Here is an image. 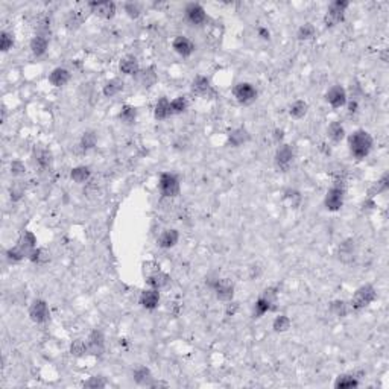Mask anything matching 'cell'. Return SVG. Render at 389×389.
Returning a JSON list of instances; mask_svg holds the SVG:
<instances>
[{
    "label": "cell",
    "instance_id": "28",
    "mask_svg": "<svg viewBox=\"0 0 389 389\" xmlns=\"http://www.w3.org/2000/svg\"><path fill=\"white\" fill-rule=\"evenodd\" d=\"M132 377H134V382H135V383L143 385V386H151V383L154 382V377H152L151 371H149L146 366H139V368L132 373Z\"/></svg>",
    "mask_w": 389,
    "mask_h": 389
},
{
    "label": "cell",
    "instance_id": "10",
    "mask_svg": "<svg viewBox=\"0 0 389 389\" xmlns=\"http://www.w3.org/2000/svg\"><path fill=\"white\" fill-rule=\"evenodd\" d=\"M184 12L186 20L193 26H202L207 22V12L199 3H189Z\"/></svg>",
    "mask_w": 389,
    "mask_h": 389
},
{
    "label": "cell",
    "instance_id": "53",
    "mask_svg": "<svg viewBox=\"0 0 389 389\" xmlns=\"http://www.w3.org/2000/svg\"><path fill=\"white\" fill-rule=\"evenodd\" d=\"M257 34H259V37L262 38V40H269V38H271V32L266 28H259Z\"/></svg>",
    "mask_w": 389,
    "mask_h": 389
},
{
    "label": "cell",
    "instance_id": "11",
    "mask_svg": "<svg viewBox=\"0 0 389 389\" xmlns=\"http://www.w3.org/2000/svg\"><path fill=\"white\" fill-rule=\"evenodd\" d=\"M29 316L34 322L37 324H43L49 319L50 316V312H49V307H47V303L44 300H35L32 301V304L29 306Z\"/></svg>",
    "mask_w": 389,
    "mask_h": 389
},
{
    "label": "cell",
    "instance_id": "4",
    "mask_svg": "<svg viewBox=\"0 0 389 389\" xmlns=\"http://www.w3.org/2000/svg\"><path fill=\"white\" fill-rule=\"evenodd\" d=\"M376 297H377L376 289L371 284H365L354 292L351 301H350V306H351L353 310H362L371 304L376 300Z\"/></svg>",
    "mask_w": 389,
    "mask_h": 389
},
{
    "label": "cell",
    "instance_id": "42",
    "mask_svg": "<svg viewBox=\"0 0 389 389\" xmlns=\"http://www.w3.org/2000/svg\"><path fill=\"white\" fill-rule=\"evenodd\" d=\"M96 142H97L96 134H94L93 131H87V132H84V135H82L79 146H81L82 151H88V149H91V148L96 146Z\"/></svg>",
    "mask_w": 389,
    "mask_h": 389
},
{
    "label": "cell",
    "instance_id": "18",
    "mask_svg": "<svg viewBox=\"0 0 389 389\" xmlns=\"http://www.w3.org/2000/svg\"><path fill=\"white\" fill-rule=\"evenodd\" d=\"M338 259L344 263H351L356 259V245L351 239L342 242L338 248Z\"/></svg>",
    "mask_w": 389,
    "mask_h": 389
},
{
    "label": "cell",
    "instance_id": "49",
    "mask_svg": "<svg viewBox=\"0 0 389 389\" xmlns=\"http://www.w3.org/2000/svg\"><path fill=\"white\" fill-rule=\"evenodd\" d=\"M107 386V382L102 377H91L88 382L84 383V388H104Z\"/></svg>",
    "mask_w": 389,
    "mask_h": 389
},
{
    "label": "cell",
    "instance_id": "48",
    "mask_svg": "<svg viewBox=\"0 0 389 389\" xmlns=\"http://www.w3.org/2000/svg\"><path fill=\"white\" fill-rule=\"evenodd\" d=\"M26 172V167L22 161H12L11 163V173L14 175V177H20V175H23Z\"/></svg>",
    "mask_w": 389,
    "mask_h": 389
},
{
    "label": "cell",
    "instance_id": "7",
    "mask_svg": "<svg viewBox=\"0 0 389 389\" xmlns=\"http://www.w3.org/2000/svg\"><path fill=\"white\" fill-rule=\"evenodd\" d=\"M208 286L215 290L216 298L221 301L230 303L234 297V284H233L228 278H215L208 281Z\"/></svg>",
    "mask_w": 389,
    "mask_h": 389
},
{
    "label": "cell",
    "instance_id": "3",
    "mask_svg": "<svg viewBox=\"0 0 389 389\" xmlns=\"http://www.w3.org/2000/svg\"><path fill=\"white\" fill-rule=\"evenodd\" d=\"M344 199H345V187H344V181L338 180L336 184L333 187H330L325 199H324V205L328 211H338L342 208L344 205Z\"/></svg>",
    "mask_w": 389,
    "mask_h": 389
},
{
    "label": "cell",
    "instance_id": "9",
    "mask_svg": "<svg viewBox=\"0 0 389 389\" xmlns=\"http://www.w3.org/2000/svg\"><path fill=\"white\" fill-rule=\"evenodd\" d=\"M233 94H234L236 99L240 102V104H251L257 99V90L252 84H248V82H240L234 87L233 90Z\"/></svg>",
    "mask_w": 389,
    "mask_h": 389
},
{
    "label": "cell",
    "instance_id": "13",
    "mask_svg": "<svg viewBox=\"0 0 389 389\" xmlns=\"http://www.w3.org/2000/svg\"><path fill=\"white\" fill-rule=\"evenodd\" d=\"M325 101L332 105L333 108H341L347 105L348 102V96L347 91L342 85H333L327 93H325Z\"/></svg>",
    "mask_w": 389,
    "mask_h": 389
},
{
    "label": "cell",
    "instance_id": "47",
    "mask_svg": "<svg viewBox=\"0 0 389 389\" xmlns=\"http://www.w3.org/2000/svg\"><path fill=\"white\" fill-rule=\"evenodd\" d=\"M284 198H286V199H289L292 205H298V204H300V201H301V194H300L297 190L287 189V190L284 192Z\"/></svg>",
    "mask_w": 389,
    "mask_h": 389
},
{
    "label": "cell",
    "instance_id": "46",
    "mask_svg": "<svg viewBox=\"0 0 389 389\" xmlns=\"http://www.w3.org/2000/svg\"><path fill=\"white\" fill-rule=\"evenodd\" d=\"M125 12L131 17V18H137L142 14V5L137 2H128L125 3Z\"/></svg>",
    "mask_w": 389,
    "mask_h": 389
},
{
    "label": "cell",
    "instance_id": "24",
    "mask_svg": "<svg viewBox=\"0 0 389 389\" xmlns=\"http://www.w3.org/2000/svg\"><path fill=\"white\" fill-rule=\"evenodd\" d=\"M135 78H137V81L140 82V85L145 87V88H149V87H152L155 82H157V73H155L154 67H148L145 70H139V73L135 75Z\"/></svg>",
    "mask_w": 389,
    "mask_h": 389
},
{
    "label": "cell",
    "instance_id": "44",
    "mask_svg": "<svg viewBox=\"0 0 389 389\" xmlns=\"http://www.w3.org/2000/svg\"><path fill=\"white\" fill-rule=\"evenodd\" d=\"M388 187H389V180H388V175L385 173L383 177L377 181V184L371 190H369V198H373L374 194H380V193L386 192Z\"/></svg>",
    "mask_w": 389,
    "mask_h": 389
},
{
    "label": "cell",
    "instance_id": "39",
    "mask_svg": "<svg viewBox=\"0 0 389 389\" xmlns=\"http://www.w3.org/2000/svg\"><path fill=\"white\" fill-rule=\"evenodd\" d=\"M272 328H274L277 333L287 332V330L290 328V319L286 315H278L274 319V322H272Z\"/></svg>",
    "mask_w": 389,
    "mask_h": 389
},
{
    "label": "cell",
    "instance_id": "23",
    "mask_svg": "<svg viewBox=\"0 0 389 389\" xmlns=\"http://www.w3.org/2000/svg\"><path fill=\"white\" fill-rule=\"evenodd\" d=\"M47 47H49V40L46 35L37 34L31 40V52L35 56H43L47 52Z\"/></svg>",
    "mask_w": 389,
    "mask_h": 389
},
{
    "label": "cell",
    "instance_id": "37",
    "mask_svg": "<svg viewBox=\"0 0 389 389\" xmlns=\"http://www.w3.org/2000/svg\"><path fill=\"white\" fill-rule=\"evenodd\" d=\"M187 108H189V101L184 96H178L173 101H170V114H181Z\"/></svg>",
    "mask_w": 389,
    "mask_h": 389
},
{
    "label": "cell",
    "instance_id": "35",
    "mask_svg": "<svg viewBox=\"0 0 389 389\" xmlns=\"http://www.w3.org/2000/svg\"><path fill=\"white\" fill-rule=\"evenodd\" d=\"M307 110H309V105H307L306 101H295L294 104L290 105L289 114L294 119H303L304 116L307 114Z\"/></svg>",
    "mask_w": 389,
    "mask_h": 389
},
{
    "label": "cell",
    "instance_id": "29",
    "mask_svg": "<svg viewBox=\"0 0 389 389\" xmlns=\"http://www.w3.org/2000/svg\"><path fill=\"white\" fill-rule=\"evenodd\" d=\"M327 134H328V139L335 142V143H339L344 137H345V129H344V125L341 122H332L328 125V129H327Z\"/></svg>",
    "mask_w": 389,
    "mask_h": 389
},
{
    "label": "cell",
    "instance_id": "1",
    "mask_svg": "<svg viewBox=\"0 0 389 389\" xmlns=\"http://www.w3.org/2000/svg\"><path fill=\"white\" fill-rule=\"evenodd\" d=\"M348 148L354 158L362 160L373 149V137L366 131L357 129L348 137Z\"/></svg>",
    "mask_w": 389,
    "mask_h": 389
},
{
    "label": "cell",
    "instance_id": "31",
    "mask_svg": "<svg viewBox=\"0 0 389 389\" xmlns=\"http://www.w3.org/2000/svg\"><path fill=\"white\" fill-rule=\"evenodd\" d=\"M70 177H72V180H73L75 183H78V184H84L85 181L90 180L91 172H90V169L85 167V166H78V167L72 169Z\"/></svg>",
    "mask_w": 389,
    "mask_h": 389
},
{
    "label": "cell",
    "instance_id": "51",
    "mask_svg": "<svg viewBox=\"0 0 389 389\" xmlns=\"http://www.w3.org/2000/svg\"><path fill=\"white\" fill-rule=\"evenodd\" d=\"M237 309H239V304L231 300L230 304L227 306V316H234L236 312H237Z\"/></svg>",
    "mask_w": 389,
    "mask_h": 389
},
{
    "label": "cell",
    "instance_id": "40",
    "mask_svg": "<svg viewBox=\"0 0 389 389\" xmlns=\"http://www.w3.org/2000/svg\"><path fill=\"white\" fill-rule=\"evenodd\" d=\"M29 260L32 263H37V265H41V263H47L49 262V254L43 249V248H35L31 256H29Z\"/></svg>",
    "mask_w": 389,
    "mask_h": 389
},
{
    "label": "cell",
    "instance_id": "8",
    "mask_svg": "<svg viewBox=\"0 0 389 389\" xmlns=\"http://www.w3.org/2000/svg\"><path fill=\"white\" fill-rule=\"evenodd\" d=\"M295 158V151L292 148V145H281L277 152H275V166L281 170L286 172Z\"/></svg>",
    "mask_w": 389,
    "mask_h": 389
},
{
    "label": "cell",
    "instance_id": "6",
    "mask_svg": "<svg viewBox=\"0 0 389 389\" xmlns=\"http://www.w3.org/2000/svg\"><path fill=\"white\" fill-rule=\"evenodd\" d=\"M158 189L163 196L166 198H175L180 193V180L175 173L164 172L161 173L160 181H158Z\"/></svg>",
    "mask_w": 389,
    "mask_h": 389
},
{
    "label": "cell",
    "instance_id": "30",
    "mask_svg": "<svg viewBox=\"0 0 389 389\" xmlns=\"http://www.w3.org/2000/svg\"><path fill=\"white\" fill-rule=\"evenodd\" d=\"M359 386V379L354 374H342L336 379L335 388L341 389H350V388H357Z\"/></svg>",
    "mask_w": 389,
    "mask_h": 389
},
{
    "label": "cell",
    "instance_id": "43",
    "mask_svg": "<svg viewBox=\"0 0 389 389\" xmlns=\"http://www.w3.org/2000/svg\"><path fill=\"white\" fill-rule=\"evenodd\" d=\"M330 310H332L333 315H336L339 318H344L348 313V306H347L345 301H339L338 300V301H333L332 304H330Z\"/></svg>",
    "mask_w": 389,
    "mask_h": 389
},
{
    "label": "cell",
    "instance_id": "20",
    "mask_svg": "<svg viewBox=\"0 0 389 389\" xmlns=\"http://www.w3.org/2000/svg\"><path fill=\"white\" fill-rule=\"evenodd\" d=\"M119 69L126 76H135L140 70L137 58L132 56V55H126L125 58H122L120 63H119Z\"/></svg>",
    "mask_w": 389,
    "mask_h": 389
},
{
    "label": "cell",
    "instance_id": "36",
    "mask_svg": "<svg viewBox=\"0 0 389 389\" xmlns=\"http://www.w3.org/2000/svg\"><path fill=\"white\" fill-rule=\"evenodd\" d=\"M82 22H84V15L79 11H72L66 20V28L69 31H75L82 25Z\"/></svg>",
    "mask_w": 389,
    "mask_h": 389
},
{
    "label": "cell",
    "instance_id": "45",
    "mask_svg": "<svg viewBox=\"0 0 389 389\" xmlns=\"http://www.w3.org/2000/svg\"><path fill=\"white\" fill-rule=\"evenodd\" d=\"M14 44V35L3 31L2 35H0V49H2V52H8Z\"/></svg>",
    "mask_w": 389,
    "mask_h": 389
},
{
    "label": "cell",
    "instance_id": "15",
    "mask_svg": "<svg viewBox=\"0 0 389 389\" xmlns=\"http://www.w3.org/2000/svg\"><path fill=\"white\" fill-rule=\"evenodd\" d=\"M146 284L151 287V289H155V290H161L164 289L169 283H170V277L166 274V272H163L161 269L158 271H155L152 272V274L146 275Z\"/></svg>",
    "mask_w": 389,
    "mask_h": 389
},
{
    "label": "cell",
    "instance_id": "34",
    "mask_svg": "<svg viewBox=\"0 0 389 389\" xmlns=\"http://www.w3.org/2000/svg\"><path fill=\"white\" fill-rule=\"evenodd\" d=\"M35 161L38 167H41L43 170H47L52 167V154L47 149H40L35 154Z\"/></svg>",
    "mask_w": 389,
    "mask_h": 389
},
{
    "label": "cell",
    "instance_id": "12",
    "mask_svg": "<svg viewBox=\"0 0 389 389\" xmlns=\"http://www.w3.org/2000/svg\"><path fill=\"white\" fill-rule=\"evenodd\" d=\"M88 9L94 15L110 20V18H113L114 14H116V3L110 2V0H102V2H90L88 3Z\"/></svg>",
    "mask_w": 389,
    "mask_h": 389
},
{
    "label": "cell",
    "instance_id": "52",
    "mask_svg": "<svg viewBox=\"0 0 389 389\" xmlns=\"http://www.w3.org/2000/svg\"><path fill=\"white\" fill-rule=\"evenodd\" d=\"M347 105H348V113H350V114L357 113V110H359V102H357V99H351L350 102H347Z\"/></svg>",
    "mask_w": 389,
    "mask_h": 389
},
{
    "label": "cell",
    "instance_id": "19",
    "mask_svg": "<svg viewBox=\"0 0 389 389\" xmlns=\"http://www.w3.org/2000/svg\"><path fill=\"white\" fill-rule=\"evenodd\" d=\"M17 246L25 252L26 259H29L31 252L37 248V237L34 236V233H31V231H23L20 239H18V242H17Z\"/></svg>",
    "mask_w": 389,
    "mask_h": 389
},
{
    "label": "cell",
    "instance_id": "17",
    "mask_svg": "<svg viewBox=\"0 0 389 389\" xmlns=\"http://www.w3.org/2000/svg\"><path fill=\"white\" fill-rule=\"evenodd\" d=\"M139 303L142 304L143 309L146 310H154L157 309L158 304H160V290H155V289H148V290H143L142 295H140V300Z\"/></svg>",
    "mask_w": 389,
    "mask_h": 389
},
{
    "label": "cell",
    "instance_id": "54",
    "mask_svg": "<svg viewBox=\"0 0 389 389\" xmlns=\"http://www.w3.org/2000/svg\"><path fill=\"white\" fill-rule=\"evenodd\" d=\"M275 140H277V142H278V140H280V142L283 140V131H281V129H277V131H275Z\"/></svg>",
    "mask_w": 389,
    "mask_h": 389
},
{
    "label": "cell",
    "instance_id": "27",
    "mask_svg": "<svg viewBox=\"0 0 389 389\" xmlns=\"http://www.w3.org/2000/svg\"><path fill=\"white\" fill-rule=\"evenodd\" d=\"M154 116H155V119L157 120H164L167 119L170 114V101L167 99V97H161V99L157 102V105H155V111H154Z\"/></svg>",
    "mask_w": 389,
    "mask_h": 389
},
{
    "label": "cell",
    "instance_id": "41",
    "mask_svg": "<svg viewBox=\"0 0 389 389\" xmlns=\"http://www.w3.org/2000/svg\"><path fill=\"white\" fill-rule=\"evenodd\" d=\"M70 353L76 357H81L84 354H88V347H87V341H81V339H78L72 344L70 347Z\"/></svg>",
    "mask_w": 389,
    "mask_h": 389
},
{
    "label": "cell",
    "instance_id": "5",
    "mask_svg": "<svg viewBox=\"0 0 389 389\" xmlns=\"http://www.w3.org/2000/svg\"><path fill=\"white\" fill-rule=\"evenodd\" d=\"M348 2H345V0H336V2L333 3H330L328 5V9L324 15V25L327 28H333L336 25H339L342 20H344V17H345V11L348 8Z\"/></svg>",
    "mask_w": 389,
    "mask_h": 389
},
{
    "label": "cell",
    "instance_id": "38",
    "mask_svg": "<svg viewBox=\"0 0 389 389\" xmlns=\"http://www.w3.org/2000/svg\"><path fill=\"white\" fill-rule=\"evenodd\" d=\"M298 38L300 40H304V41H307V40H312V38L316 35V29H315V26L312 25V23H304L300 29H298Z\"/></svg>",
    "mask_w": 389,
    "mask_h": 389
},
{
    "label": "cell",
    "instance_id": "26",
    "mask_svg": "<svg viewBox=\"0 0 389 389\" xmlns=\"http://www.w3.org/2000/svg\"><path fill=\"white\" fill-rule=\"evenodd\" d=\"M249 140V134L246 132V129L243 128H237V129H233L230 134H228V143L231 146H242L243 143H246Z\"/></svg>",
    "mask_w": 389,
    "mask_h": 389
},
{
    "label": "cell",
    "instance_id": "32",
    "mask_svg": "<svg viewBox=\"0 0 389 389\" xmlns=\"http://www.w3.org/2000/svg\"><path fill=\"white\" fill-rule=\"evenodd\" d=\"M122 90H123V81H120L119 78H114V79L108 81V82L104 85L102 93H104L105 97H113V96H116V94H119Z\"/></svg>",
    "mask_w": 389,
    "mask_h": 389
},
{
    "label": "cell",
    "instance_id": "33",
    "mask_svg": "<svg viewBox=\"0 0 389 389\" xmlns=\"http://www.w3.org/2000/svg\"><path fill=\"white\" fill-rule=\"evenodd\" d=\"M137 119V110L132 105H123L120 113H119V120L125 125H131Z\"/></svg>",
    "mask_w": 389,
    "mask_h": 389
},
{
    "label": "cell",
    "instance_id": "22",
    "mask_svg": "<svg viewBox=\"0 0 389 389\" xmlns=\"http://www.w3.org/2000/svg\"><path fill=\"white\" fill-rule=\"evenodd\" d=\"M49 81L55 87H63L70 81V72L67 69H63V67H56L49 75Z\"/></svg>",
    "mask_w": 389,
    "mask_h": 389
},
{
    "label": "cell",
    "instance_id": "16",
    "mask_svg": "<svg viewBox=\"0 0 389 389\" xmlns=\"http://www.w3.org/2000/svg\"><path fill=\"white\" fill-rule=\"evenodd\" d=\"M172 47L178 55H181L184 58L190 56L194 52V44L192 43V40H189V38L184 37V35H177V37H175V40L172 43Z\"/></svg>",
    "mask_w": 389,
    "mask_h": 389
},
{
    "label": "cell",
    "instance_id": "2",
    "mask_svg": "<svg viewBox=\"0 0 389 389\" xmlns=\"http://www.w3.org/2000/svg\"><path fill=\"white\" fill-rule=\"evenodd\" d=\"M277 295L278 289L277 287H268L263 290V294L259 297V300L254 304V310H252V316L260 318L265 313L275 310V303H277Z\"/></svg>",
    "mask_w": 389,
    "mask_h": 389
},
{
    "label": "cell",
    "instance_id": "25",
    "mask_svg": "<svg viewBox=\"0 0 389 389\" xmlns=\"http://www.w3.org/2000/svg\"><path fill=\"white\" fill-rule=\"evenodd\" d=\"M192 91L198 96H207L211 91V85L208 78L205 76H196L192 82Z\"/></svg>",
    "mask_w": 389,
    "mask_h": 389
},
{
    "label": "cell",
    "instance_id": "50",
    "mask_svg": "<svg viewBox=\"0 0 389 389\" xmlns=\"http://www.w3.org/2000/svg\"><path fill=\"white\" fill-rule=\"evenodd\" d=\"M23 194H25V190L20 186L11 187V199L12 201H20L23 198Z\"/></svg>",
    "mask_w": 389,
    "mask_h": 389
},
{
    "label": "cell",
    "instance_id": "21",
    "mask_svg": "<svg viewBox=\"0 0 389 389\" xmlns=\"http://www.w3.org/2000/svg\"><path fill=\"white\" fill-rule=\"evenodd\" d=\"M178 239H180V233L177 230H166L157 239V245L163 249H169L178 243Z\"/></svg>",
    "mask_w": 389,
    "mask_h": 389
},
{
    "label": "cell",
    "instance_id": "14",
    "mask_svg": "<svg viewBox=\"0 0 389 389\" xmlns=\"http://www.w3.org/2000/svg\"><path fill=\"white\" fill-rule=\"evenodd\" d=\"M87 347H88V353L94 356H101L105 350V338L101 330H94L90 333L87 339Z\"/></svg>",
    "mask_w": 389,
    "mask_h": 389
}]
</instances>
